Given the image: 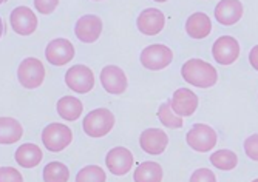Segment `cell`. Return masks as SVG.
Returning a JSON list of instances; mask_svg holds the SVG:
<instances>
[{"mask_svg": "<svg viewBox=\"0 0 258 182\" xmlns=\"http://www.w3.org/2000/svg\"><path fill=\"white\" fill-rule=\"evenodd\" d=\"M244 151L250 159L258 161V134H252L244 141Z\"/></svg>", "mask_w": 258, "mask_h": 182, "instance_id": "29", "label": "cell"}, {"mask_svg": "<svg viewBox=\"0 0 258 182\" xmlns=\"http://www.w3.org/2000/svg\"><path fill=\"white\" fill-rule=\"evenodd\" d=\"M57 5H59L57 0H51V2H40V0H36V2H34V7L42 14H51L56 10Z\"/></svg>", "mask_w": 258, "mask_h": 182, "instance_id": "30", "label": "cell"}, {"mask_svg": "<svg viewBox=\"0 0 258 182\" xmlns=\"http://www.w3.org/2000/svg\"><path fill=\"white\" fill-rule=\"evenodd\" d=\"M249 62H250V65L255 68V70L258 71V45L250 50V53H249Z\"/></svg>", "mask_w": 258, "mask_h": 182, "instance_id": "31", "label": "cell"}, {"mask_svg": "<svg viewBox=\"0 0 258 182\" xmlns=\"http://www.w3.org/2000/svg\"><path fill=\"white\" fill-rule=\"evenodd\" d=\"M217 22H220L224 27L235 25L243 17V5L238 0H223L215 8Z\"/></svg>", "mask_w": 258, "mask_h": 182, "instance_id": "17", "label": "cell"}, {"mask_svg": "<svg viewBox=\"0 0 258 182\" xmlns=\"http://www.w3.org/2000/svg\"><path fill=\"white\" fill-rule=\"evenodd\" d=\"M45 57L51 65H56V66L67 65L75 57V47H73V43L67 39H54L46 45Z\"/></svg>", "mask_w": 258, "mask_h": 182, "instance_id": "8", "label": "cell"}, {"mask_svg": "<svg viewBox=\"0 0 258 182\" xmlns=\"http://www.w3.org/2000/svg\"><path fill=\"white\" fill-rule=\"evenodd\" d=\"M170 107L172 111L179 118L192 116L198 108V96L189 88H179L172 96Z\"/></svg>", "mask_w": 258, "mask_h": 182, "instance_id": "10", "label": "cell"}, {"mask_svg": "<svg viewBox=\"0 0 258 182\" xmlns=\"http://www.w3.org/2000/svg\"><path fill=\"white\" fill-rule=\"evenodd\" d=\"M135 182H161L162 180V168L158 162L147 161L143 162L133 174Z\"/></svg>", "mask_w": 258, "mask_h": 182, "instance_id": "22", "label": "cell"}, {"mask_svg": "<svg viewBox=\"0 0 258 182\" xmlns=\"http://www.w3.org/2000/svg\"><path fill=\"white\" fill-rule=\"evenodd\" d=\"M105 164L113 174L124 176L133 167V154L125 147H114L107 153Z\"/></svg>", "mask_w": 258, "mask_h": 182, "instance_id": "13", "label": "cell"}, {"mask_svg": "<svg viewBox=\"0 0 258 182\" xmlns=\"http://www.w3.org/2000/svg\"><path fill=\"white\" fill-rule=\"evenodd\" d=\"M70 170L62 162H50L43 168V182H68Z\"/></svg>", "mask_w": 258, "mask_h": 182, "instance_id": "24", "label": "cell"}, {"mask_svg": "<svg viewBox=\"0 0 258 182\" xmlns=\"http://www.w3.org/2000/svg\"><path fill=\"white\" fill-rule=\"evenodd\" d=\"M114 127V115L108 108H96L84 119V131L90 138H104Z\"/></svg>", "mask_w": 258, "mask_h": 182, "instance_id": "2", "label": "cell"}, {"mask_svg": "<svg viewBox=\"0 0 258 182\" xmlns=\"http://www.w3.org/2000/svg\"><path fill=\"white\" fill-rule=\"evenodd\" d=\"M190 182H217V176L212 170L207 168H198L192 173Z\"/></svg>", "mask_w": 258, "mask_h": 182, "instance_id": "28", "label": "cell"}, {"mask_svg": "<svg viewBox=\"0 0 258 182\" xmlns=\"http://www.w3.org/2000/svg\"><path fill=\"white\" fill-rule=\"evenodd\" d=\"M181 76L187 83H192L198 88H210L218 80L215 66L201 59L187 60L181 68Z\"/></svg>", "mask_w": 258, "mask_h": 182, "instance_id": "1", "label": "cell"}, {"mask_svg": "<svg viewBox=\"0 0 258 182\" xmlns=\"http://www.w3.org/2000/svg\"><path fill=\"white\" fill-rule=\"evenodd\" d=\"M173 60V53L166 45H150V47L144 48L141 53V63L144 68L150 71H159L167 68Z\"/></svg>", "mask_w": 258, "mask_h": 182, "instance_id": "5", "label": "cell"}, {"mask_svg": "<svg viewBox=\"0 0 258 182\" xmlns=\"http://www.w3.org/2000/svg\"><path fill=\"white\" fill-rule=\"evenodd\" d=\"M102 33V20L95 14H87L82 16L75 27L76 37L84 43H93L99 39Z\"/></svg>", "mask_w": 258, "mask_h": 182, "instance_id": "12", "label": "cell"}, {"mask_svg": "<svg viewBox=\"0 0 258 182\" xmlns=\"http://www.w3.org/2000/svg\"><path fill=\"white\" fill-rule=\"evenodd\" d=\"M4 34V24H2V19H0V37Z\"/></svg>", "mask_w": 258, "mask_h": 182, "instance_id": "32", "label": "cell"}, {"mask_svg": "<svg viewBox=\"0 0 258 182\" xmlns=\"http://www.w3.org/2000/svg\"><path fill=\"white\" fill-rule=\"evenodd\" d=\"M212 54L220 65H230L240 56V43L232 36H221L214 43Z\"/></svg>", "mask_w": 258, "mask_h": 182, "instance_id": "9", "label": "cell"}, {"mask_svg": "<svg viewBox=\"0 0 258 182\" xmlns=\"http://www.w3.org/2000/svg\"><path fill=\"white\" fill-rule=\"evenodd\" d=\"M166 25V16L158 8H147L138 17V30L146 36H156Z\"/></svg>", "mask_w": 258, "mask_h": 182, "instance_id": "15", "label": "cell"}, {"mask_svg": "<svg viewBox=\"0 0 258 182\" xmlns=\"http://www.w3.org/2000/svg\"><path fill=\"white\" fill-rule=\"evenodd\" d=\"M42 150L34 144H23L16 151V162L23 168H33L42 161Z\"/></svg>", "mask_w": 258, "mask_h": 182, "instance_id": "19", "label": "cell"}, {"mask_svg": "<svg viewBox=\"0 0 258 182\" xmlns=\"http://www.w3.org/2000/svg\"><path fill=\"white\" fill-rule=\"evenodd\" d=\"M73 141V131L63 124H50L42 131V142L46 150L62 151Z\"/></svg>", "mask_w": 258, "mask_h": 182, "instance_id": "3", "label": "cell"}, {"mask_svg": "<svg viewBox=\"0 0 258 182\" xmlns=\"http://www.w3.org/2000/svg\"><path fill=\"white\" fill-rule=\"evenodd\" d=\"M10 22L13 30L20 36H30L37 28V17L27 7H17L16 10H13Z\"/></svg>", "mask_w": 258, "mask_h": 182, "instance_id": "14", "label": "cell"}, {"mask_svg": "<svg viewBox=\"0 0 258 182\" xmlns=\"http://www.w3.org/2000/svg\"><path fill=\"white\" fill-rule=\"evenodd\" d=\"M253 182H258V179H253Z\"/></svg>", "mask_w": 258, "mask_h": 182, "instance_id": "33", "label": "cell"}, {"mask_svg": "<svg viewBox=\"0 0 258 182\" xmlns=\"http://www.w3.org/2000/svg\"><path fill=\"white\" fill-rule=\"evenodd\" d=\"M139 145L149 154H161L169 145L167 133L159 128H147L139 136Z\"/></svg>", "mask_w": 258, "mask_h": 182, "instance_id": "16", "label": "cell"}, {"mask_svg": "<svg viewBox=\"0 0 258 182\" xmlns=\"http://www.w3.org/2000/svg\"><path fill=\"white\" fill-rule=\"evenodd\" d=\"M158 119L161 121V124L167 128H181L184 121L182 118L176 116L175 113L172 111V107H170V102H164L161 104V107L158 108Z\"/></svg>", "mask_w": 258, "mask_h": 182, "instance_id": "25", "label": "cell"}, {"mask_svg": "<svg viewBox=\"0 0 258 182\" xmlns=\"http://www.w3.org/2000/svg\"><path fill=\"white\" fill-rule=\"evenodd\" d=\"M210 162H212V165L217 167L218 170L229 171V170H233L237 167L238 157L230 150H218L210 156Z\"/></svg>", "mask_w": 258, "mask_h": 182, "instance_id": "23", "label": "cell"}, {"mask_svg": "<svg viewBox=\"0 0 258 182\" xmlns=\"http://www.w3.org/2000/svg\"><path fill=\"white\" fill-rule=\"evenodd\" d=\"M84 105L78 98L73 96H65L57 101V113L59 116L65 121L75 122L81 118Z\"/></svg>", "mask_w": 258, "mask_h": 182, "instance_id": "21", "label": "cell"}, {"mask_svg": "<svg viewBox=\"0 0 258 182\" xmlns=\"http://www.w3.org/2000/svg\"><path fill=\"white\" fill-rule=\"evenodd\" d=\"M105 180H107L105 171L99 165H87L76 176V182H105Z\"/></svg>", "mask_w": 258, "mask_h": 182, "instance_id": "26", "label": "cell"}, {"mask_svg": "<svg viewBox=\"0 0 258 182\" xmlns=\"http://www.w3.org/2000/svg\"><path fill=\"white\" fill-rule=\"evenodd\" d=\"M17 77L22 86H25L28 89L39 88L43 83L45 79V68L43 63L39 59L34 57H27L23 59L19 65L17 70Z\"/></svg>", "mask_w": 258, "mask_h": 182, "instance_id": "4", "label": "cell"}, {"mask_svg": "<svg viewBox=\"0 0 258 182\" xmlns=\"http://www.w3.org/2000/svg\"><path fill=\"white\" fill-rule=\"evenodd\" d=\"M185 31L192 39H204L212 31V22L204 13H195L185 22Z\"/></svg>", "mask_w": 258, "mask_h": 182, "instance_id": "18", "label": "cell"}, {"mask_svg": "<svg viewBox=\"0 0 258 182\" xmlns=\"http://www.w3.org/2000/svg\"><path fill=\"white\" fill-rule=\"evenodd\" d=\"M23 136V128L13 118H0V144L10 145L19 142Z\"/></svg>", "mask_w": 258, "mask_h": 182, "instance_id": "20", "label": "cell"}, {"mask_svg": "<svg viewBox=\"0 0 258 182\" xmlns=\"http://www.w3.org/2000/svg\"><path fill=\"white\" fill-rule=\"evenodd\" d=\"M65 83L75 93L85 95L95 86V74L85 65H75L65 73Z\"/></svg>", "mask_w": 258, "mask_h": 182, "instance_id": "7", "label": "cell"}, {"mask_svg": "<svg viewBox=\"0 0 258 182\" xmlns=\"http://www.w3.org/2000/svg\"><path fill=\"white\" fill-rule=\"evenodd\" d=\"M185 139H187V144H189L195 151L206 153L217 145L218 136L212 127H209L206 124H195L189 130V133H187Z\"/></svg>", "mask_w": 258, "mask_h": 182, "instance_id": "6", "label": "cell"}, {"mask_svg": "<svg viewBox=\"0 0 258 182\" xmlns=\"http://www.w3.org/2000/svg\"><path fill=\"white\" fill-rule=\"evenodd\" d=\"M101 83L107 93L116 95V96L122 95L128 85L125 73L116 65L104 66V70L101 71Z\"/></svg>", "mask_w": 258, "mask_h": 182, "instance_id": "11", "label": "cell"}, {"mask_svg": "<svg viewBox=\"0 0 258 182\" xmlns=\"http://www.w3.org/2000/svg\"><path fill=\"white\" fill-rule=\"evenodd\" d=\"M0 182H23V177L13 167H0Z\"/></svg>", "mask_w": 258, "mask_h": 182, "instance_id": "27", "label": "cell"}]
</instances>
